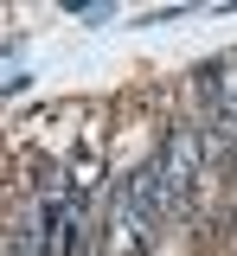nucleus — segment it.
Masks as SVG:
<instances>
[{
  "mask_svg": "<svg viewBox=\"0 0 237 256\" xmlns=\"http://www.w3.org/2000/svg\"><path fill=\"white\" fill-rule=\"evenodd\" d=\"M205 134L199 128H173L167 134V148H160V173H167V192H173V218L192 205V192L205 186Z\"/></svg>",
  "mask_w": 237,
  "mask_h": 256,
  "instance_id": "obj_1",
  "label": "nucleus"
}]
</instances>
